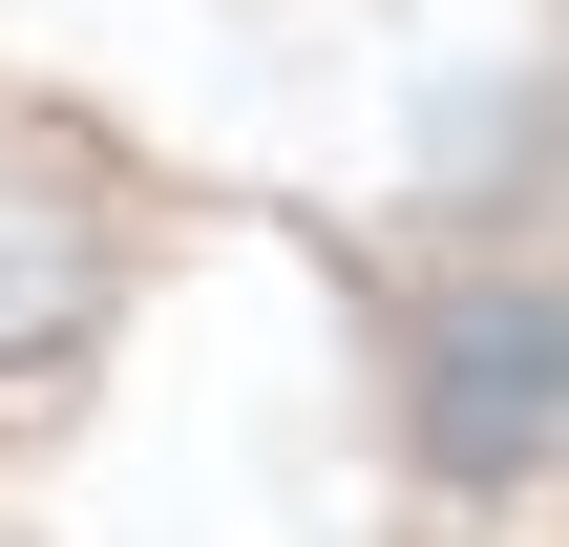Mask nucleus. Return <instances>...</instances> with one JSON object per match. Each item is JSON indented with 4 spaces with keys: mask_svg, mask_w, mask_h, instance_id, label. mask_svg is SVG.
<instances>
[{
    "mask_svg": "<svg viewBox=\"0 0 569 547\" xmlns=\"http://www.w3.org/2000/svg\"><path fill=\"white\" fill-rule=\"evenodd\" d=\"M84 316H106V232H84V190L0 169V379H42Z\"/></svg>",
    "mask_w": 569,
    "mask_h": 547,
    "instance_id": "2",
    "label": "nucleus"
},
{
    "mask_svg": "<svg viewBox=\"0 0 569 547\" xmlns=\"http://www.w3.org/2000/svg\"><path fill=\"white\" fill-rule=\"evenodd\" d=\"M422 401H443V464H528L549 443V295H465L443 316V358H422Z\"/></svg>",
    "mask_w": 569,
    "mask_h": 547,
    "instance_id": "1",
    "label": "nucleus"
}]
</instances>
